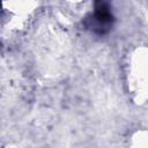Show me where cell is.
Instances as JSON below:
<instances>
[{
	"label": "cell",
	"mask_w": 148,
	"mask_h": 148,
	"mask_svg": "<svg viewBox=\"0 0 148 148\" xmlns=\"http://www.w3.org/2000/svg\"><path fill=\"white\" fill-rule=\"evenodd\" d=\"M114 16L111 12V7L105 1H96L92 13H89L83 18V25L87 30L103 36L106 35L113 27Z\"/></svg>",
	"instance_id": "cell-1"
}]
</instances>
